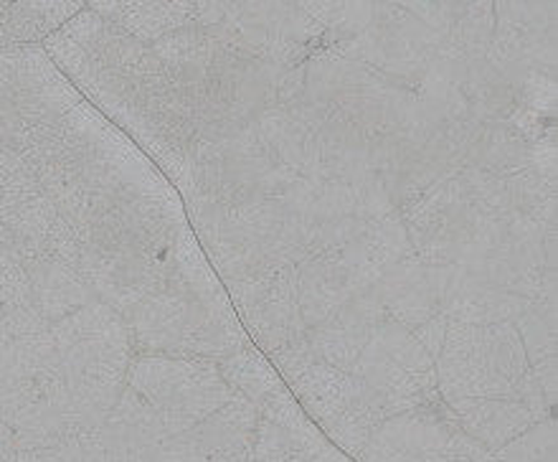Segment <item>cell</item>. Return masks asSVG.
<instances>
[{
  "label": "cell",
  "mask_w": 558,
  "mask_h": 462,
  "mask_svg": "<svg viewBox=\"0 0 558 462\" xmlns=\"http://www.w3.org/2000/svg\"><path fill=\"white\" fill-rule=\"evenodd\" d=\"M0 462H21V450L15 445L13 429L0 417Z\"/></svg>",
  "instance_id": "obj_1"
}]
</instances>
